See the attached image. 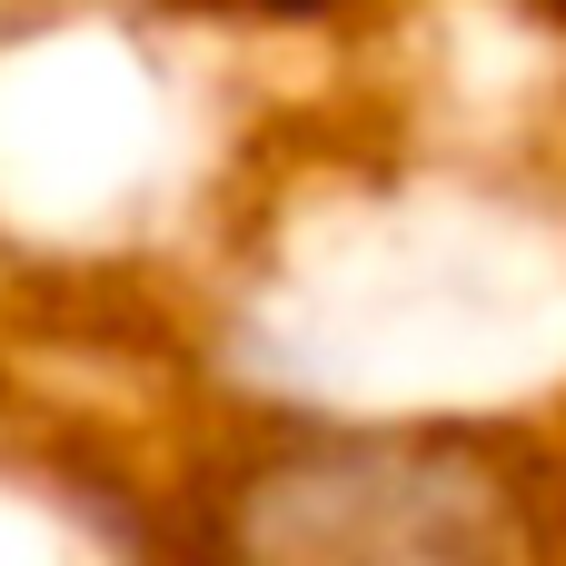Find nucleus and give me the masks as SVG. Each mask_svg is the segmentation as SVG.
Segmentation results:
<instances>
[{"instance_id": "obj_1", "label": "nucleus", "mask_w": 566, "mask_h": 566, "mask_svg": "<svg viewBox=\"0 0 566 566\" xmlns=\"http://www.w3.org/2000/svg\"><path fill=\"white\" fill-rule=\"evenodd\" d=\"M139 566H566V448L468 408H249L159 488Z\"/></svg>"}]
</instances>
